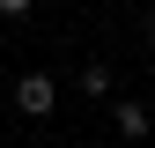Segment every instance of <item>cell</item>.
I'll return each mask as SVG.
<instances>
[{"instance_id":"cell-1","label":"cell","mask_w":155,"mask_h":148,"mask_svg":"<svg viewBox=\"0 0 155 148\" xmlns=\"http://www.w3.org/2000/svg\"><path fill=\"white\" fill-rule=\"evenodd\" d=\"M15 111H22V119H52V111H59V82H52V74H22V82H15Z\"/></svg>"},{"instance_id":"cell-2","label":"cell","mask_w":155,"mask_h":148,"mask_svg":"<svg viewBox=\"0 0 155 148\" xmlns=\"http://www.w3.org/2000/svg\"><path fill=\"white\" fill-rule=\"evenodd\" d=\"M111 111H118V141H148V133H155L148 104H111Z\"/></svg>"},{"instance_id":"cell-3","label":"cell","mask_w":155,"mask_h":148,"mask_svg":"<svg viewBox=\"0 0 155 148\" xmlns=\"http://www.w3.org/2000/svg\"><path fill=\"white\" fill-rule=\"evenodd\" d=\"M81 96H111V67H104V59L81 67Z\"/></svg>"},{"instance_id":"cell-4","label":"cell","mask_w":155,"mask_h":148,"mask_svg":"<svg viewBox=\"0 0 155 148\" xmlns=\"http://www.w3.org/2000/svg\"><path fill=\"white\" fill-rule=\"evenodd\" d=\"M37 0H0V22H15V15H30Z\"/></svg>"},{"instance_id":"cell-5","label":"cell","mask_w":155,"mask_h":148,"mask_svg":"<svg viewBox=\"0 0 155 148\" xmlns=\"http://www.w3.org/2000/svg\"><path fill=\"white\" fill-rule=\"evenodd\" d=\"M148 37H155V8H148Z\"/></svg>"}]
</instances>
